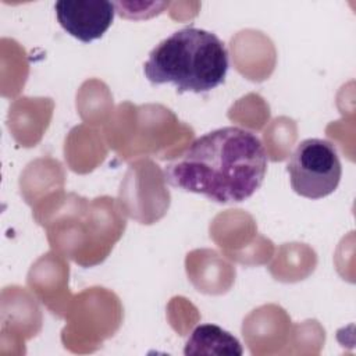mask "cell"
Listing matches in <instances>:
<instances>
[{"instance_id": "7a4b0ae2", "label": "cell", "mask_w": 356, "mask_h": 356, "mask_svg": "<svg viewBox=\"0 0 356 356\" xmlns=\"http://www.w3.org/2000/svg\"><path fill=\"white\" fill-rule=\"evenodd\" d=\"M228 51L213 32L186 26L156 44L143 64L152 85L171 83L178 93H206L224 83Z\"/></svg>"}, {"instance_id": "6da1fadb", "label": "cell", "mask_w": 356, "mask_h": 356, "mask_svg": "<svg viewBox=\"0 0 356 356\" xmlns=\"http://www.w3.org/2000/svg\"><path fill=\"white\" fill-rule=\"evenodd\" d=\"M267 153L260 138L241 127H222L195 139L164 168L165 181L216 203L249 199L263 184Z\"/></svg>"}, {"instance_id": "5b68a950", "label": "cell", "mask_w": 356, "mask_h": 356, "mask_svg": "<svg viewBox=\"0 0 356 356\" xmlns=\"http://www.w3.org/2000/svg\"><path fill=\"white\" fill-rule=\"evenodd\" d=\"M184 353L189 355H236L243 353L239 341L216 324L197 325L185 343Z\"/></svg>"}, {"instance_id": "277c9868", "label": "cell", "mask_w": 356, "mask_h": 356, "mask_svg": "<svg viewBox=\"0 0 356 356\" xmlns=\"http://www.w3.org/2000/svg\"><path fill=\"white\" fill-rule=\"evenodd\" d=\"M61 28L75 39L89 43L110 28L115 4L107 0H60L54 4Z\"/></svg>"}, {"instance_id": "3957f363", "label": "cell", "mask_w": 356, "mask_h": 356, "mask_svg": "<svg viewBox=\"0 0 356 356\" xmlns=\"http://www.w3.org/2000/svg\"><path fill=\"white\" fill-rule=\"evenodd\" d=\"M286 171L292 189L307 199H323L339 185L342 165L334 143L320 138L302 140L293 149Z\"/></svg>"}]
</instances>
